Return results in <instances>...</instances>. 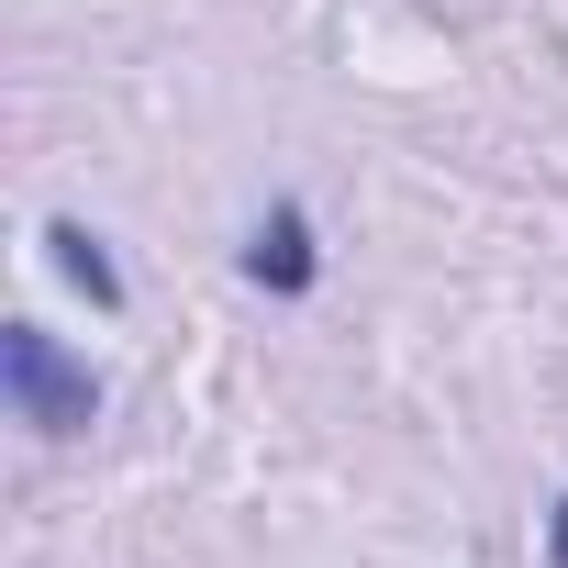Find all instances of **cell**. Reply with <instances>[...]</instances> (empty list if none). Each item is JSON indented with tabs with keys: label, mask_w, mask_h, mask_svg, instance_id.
Returning a JSON list of instances; mask_svg holds the SVG:
<instances>
[{
	"label": "cell",
	"mask_w": 568,
	"mask_h": 568,
	"mask_svg": "<svg viewBox=\"0 0 568 568\" xmlns=\"http://www.w3.org/2000/svg\"><path fill=\"white\" fill-rule=\"evenodd\" d=\"M546 568H568V501L546 513Z\"/></svg>",
	"instance_id": "cell-4"
},
{
	"label": "cell",
	"mask_w": 568,
	"mask_h": 568,
	"mask_svg": "<svg viewBox=\"0 0 568 568\" xmlns=\"http://www.w3.org/2000/svg\"><path fill=\"white\" fill-rule=\"evenodd\" d=\"M313 267H324V256H313V212H302V201H267V223L245 234V278L278 291V302H302Z\"/></svg>",
	"instance_id": "cell-2"
},
{
	"label": "cell",
	"mask_w": 568,
	"mask_h": 568,
	"mask_svg": "<svg viewBox=\"0 0 568 568\" xmlns=\"http://www.w3.org/2000/svg\"><path fill=\"white\" fill-rule=\"evenodd\" d=\"M45 245H57V267H68V291H90V313H123V267H112V245L90 234V223H45Z\"/></svg>",
	"instance_id": "cell-3"
},
{
	"label": "cell",
	"mask_w": 568,
	"mask_h": 568,
	"mask_svg": "<svg viewBox=\"0 0 568 568\" xmlns=\"http://www.w3.org/2000/svg\"><path fill=\"white\" fill-rule=\"evenodd\" d=\"M0 390H12V413H23L34 435H90V424H101V379H90L45 324H12V335H0Z\"/></svg>",
	"instance_id": "cell-1"
}]
</instances>
